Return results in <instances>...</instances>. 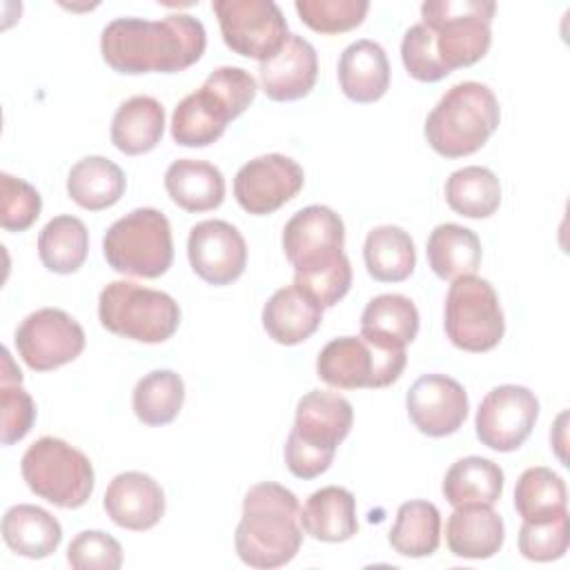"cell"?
I'll use <instances>...</instances> for the list:
<instances>
[{
	"mask_svg": "<svg viewBox=\"0 0 570 570\" xmlns=\"http://www.w3.org/2000/svg\"><path fill=\"white\" fill-rule=\"evenodd\" d=\"M256 80L240 67L214 69L200 89L185 96L171 116V138L180 147L216 142L229 120L238 118L256 98Z\"/></svg>",
	"mask_w": 570,
	"mask_h": 570,
	"instance_id": "cell-3",
	"label": "cell"
},
{
	"mask_svg": "<svg viewBox=\"0 0 570 570\" xmlns=\"http://www.w3.org/2000/svg\"><path fill=\"white\" fill-rule=\"evenodd\" d=\"M367 274L379 283H401L416 267V249L410 234L396 225L374 227L363 245Z\"/></svg>",
	"mask_w": 570,
	"mask_h": 570,
	"instance_id": "cell-32",
	"label": "cell"
},
{
	"mask_svg": "<svg viewBox=\"0 0 570 570\" xmlns=\"http://www.w3.org/2000/svg\"><path fill=\"white\" fill-rule=\"evenodd\" d=\"M345 225L325 205H309L296 212L283 229V252L294 267V278L330 269L345 261Z\"/></svg>",
	"mask_w": 570,
	"mask_h": 570,
	"instance_id": "cell-13",
	"label": "cell"
},
{
	"mask_svg": "<svg viewBox=\"0 0 570 570\" xmlns=\"http://www.w3.org/2000/svg\"><path fill=\"white\" fill-rule=\"evenodd\" d=\"M492 0H428L421 4V22L432 33L439 62L448 73L479 62L492 42Z\"/></svg>",
	"mask_w": 570,
	"mask_h": 570,
	"instance_id": "cell-6",
	"label": "cell"
},
{
	"mask_svg": "<svg viewBox=\"0 0 570 570\" xmlns=\"http://www.w3.org/2000/svg\"><path fill=\"white\" fill-rule=\"evenodd\" d=\"M165 131V109L151 96H131L111 120V142L127 156L151 151Z\"/></svg>",
	"mask_w": 570,
	"mask_h": 570,
	"instance_id": "cell-27",
	"label": "cell"
},
{
	"mask_svg": "<svg viewBox=\"0 0 570 570\" xmlns=\"http://www.w3.org/2000/svg\"><path fill=\"white\" fill-rule=\"evenodd\" d=\"M67 561L73 570H118L122 566V548L102 530H82L71 539Z\"/></svg>",
	"mask_w": 570,
	"mask_h": 570,
	"instance_id": "cell-41",
	"label": "cell"
},
{
	"mask_svg": "<svg viewBox=\"0 0 570 570\" xmlns=\"http://www.w3.org/2000/svg\"><path fill=\"white\" fill-rule=\"evenodd\" d=\"M301 528L316 541L338 543L356 534V499L341 485H325L309 494L301 510Z\"/></svg>",
	"mask_w": 570,
	"mask_h": 570,
	"instance_id": "cell-24",
	"label": "cell"
},
{
	"mask_svg": "<svg viewBox=\"0 0 570 570\" xmlns=\"http://www.w3.org/2000/svg\"><path fill=\"white\" fill-rule=\"evenodd\" d=\"M98 318L116 336L165 343L180 325V307L167 292L131 281H114L100 292Z\"/></svg>",
	"mask_w": 570,
	"mask_h": 570,
	"instance_id": "cell-7",
	"label": "cell"
},
{
	"mask_svg": "<svg viewBox=\"0 0 570 570\" xmlns=\"http://www.w3.org/2000/svg\"><path fill=\"white\" fill-rule=\"evenodd\" d=\"M127 187L122 169L105 156H87L78 160L67 176L69 198L89 212L116 205Z\"/></svg>",
	"mask_w": 570,
	"mask_h": 570,
	"instance_id": "cell-28",
	"label": "cell"
},
{
	"mask_svg": "<svg viewBox=\"0 0 570 570\" xmlns=\"http://www.w3.org/2000/svg\"><path fill=\"white\" fill-rule=\"evenodd\" d=\"M301 20L318 33H343L358 27L370 9L365 0H296Z\"/></svg>",
	"mask_w": 570,
	"mask_h": 570,
	"instance_id": "cell-38",
	"label": "cell"
},
{
	"mask_svg": "<svg viewBox=\"0 0 570 570\" xmlns=\"http://www.w3.org/2000/svg\"><path fill=\"white\" fill-rule=\"evenodd\" d=\"M539 416L534 392L523 385H499L490 390L474 419L479 441L497 452H514L525 443Z\"/></svg>",
	"mask_w": 570,
	"mask_h": 570,
	"instance_id": "cell-15",
	"label": "cell"
},
{
	"mask_svg": "<svg viewBox=\"0 0 570 570\" xmlns=\"http://www.w3.org/2000/svg\"><path fill=\"white\" fill-rule=\"evenodd\" d=\"M341 91L361 105L376 102L390 87V62L385 49L374 40H356L338 58Z\"/></svg>",
	"mask_w": 570,
	"mask_h": 570,
	"instance_id": "cell-22",
	"label": "cell"
},
{
	"mask_svg": "<svg viewBox=\"0 0 570 570\" xmlns=\"http://www.w3.org/2000/svg\"><path fill=\"white\" fill-rule=\"evenodd\" d=\"M16 350L33 372H49L80 356L85 350V330L67 312L42 307L18 325Z\"/></svg>",
	"mask_w": 570,
	"mask_h": 570,
	"instance_id": "cell-14",
	"label": "cell"
},
{
	"mask_svg": "<svg viewBox=\"0 0 570 570\" xmlns=\"http://www.w3.org/2000/svg\"><path fill=\"white\" fill-rule=\"evenodd\" d=\"M263 327L278 345L307 341L323 321V307L296 285L276 289L263 307Z\"/></svg>",
	"mask_w": 570,
	"mask_h": 570,
	"instance_id": "cell-23",
	"label": "cell"
},
{
	"mask_svg": "<svg viewBox=\"0 0 570 570\" xmlns=\"http://www.w3.org/2000/svg\"><path fill=\"white\" fill-rule=\"evenodd\" d=\"M27 488L65 510L85 505L94 490V465L73 445L56 436H40L20 461Z\"/></svg>",
	"mask_w": 570,
	"mask_h": 570,
	"instance_id": "cell-9",
	"label": "cell"
},
{
	"mask_svg": "<svg viewBox=\"0 0 570 570\" xmlns=\"http://www.w3.org/2000/svg\"><path fill=\"white\" fill-rule=\"evenodd\" d=\"M503 492V470L483 456H463L450 465L443 479V497L452 508L494 505Z\"/></svg>",
	"mask_w": 570,
	"mask_h": 570,
	"instance_id": "cell-31",
	"label": "cell"
},
{
	"mask_svg": "<svg viewBox=\"0 0 570 570\" xmlns=\"http://www.w3.org/2000/svg\"><path fill=\"white\" fill-rule=\"evenodd\" d=\"M568 490L550 468H528L514 488V510L523 521H546L566 512Z\"/></svg>",
	"mask_w": 570,
	"mask_h": 570,
	"instance_id": "cell-37",
	"label": "cell"
},
{
	"mask_svg": "<svg viewBox=\"0 0 570 570\" xmlns=\"http://www.w3.org/2000/svg\"><path fill=\"white\" fill-rule=\"evenodd\" d=\"M354 410L336 392L312 390L296 403L294 428L285 441V465L298 479H316L336 454V448L350 434Z\"/></svg>",
	"mask_w": 570,
	"mask_h": 570,
	"instance_id": "cell-4",
	"label": "cell"
},
{
	"mask_svg": "<svg viewBox=\"0 0 570 570\" xmlns=\"http://www.w3.org/2000/svg\"><path fill=\"white\" fill-rule=\"evenodd\" d=\"M2 539L11 552L27 559H45L58 550L62 541V528L47 510L18 503L2 517Z\"/></svg>",
	"mask_w": 570,
	"mask_h": 570,
	"instance_id": "cell-26",
	"label": "cell"
},
{
	"mask_svg": "<svg viewBox=\"0 0 570 570\" xmlns=\"http://www.w3.org/2000/svg\"><path fill=\"white\" fill-rule=\"evenodd\" d=\"M102 254L111 269L138 278L163 276L174 261L171 227L163 212L140 207L118 218L102 238Z\"/></svg>",
	"mask_w": 570,
	"mask_h": 570,
	"instance_id": "cell-8",
	"label": "cell"
},
{
	"mask_svg": "<svg viewBox=\"0 0 570 570\" xmlns=\"http://www.w3.org/2000/svg\"><path fill=\"white\" fill-rule=\"evenodd\" d=\"M390 546L403 557H430L441 541V514L430 501H405L399 505L396 521L390 530Z\"/></svg>",
	"mask_w": 570,
	"mask_h": 570,
	"instance_id": "cell-34",
	"label": "cell"
},
{
	"mask_svg": "<svg viewBox=\"0 0 570 570\" xmlns=\"http://www.w3.org/2000/svg\"><path fill=\"white\" fill-rule=\"evenodd\" d=\"M225 45L245 58L269 60L285 42L287 20L272 0H214Z\"/></svg>",
	"mask_w": 570,
	"mask_h": 570,
	"instance_id": "cell-12",
	"label": "cell"
},
{
	"mask_svg": "<svg viewBox=\"0 0 570 570\" xmlns=\"http://www.w3.org/2000/svg\"><path fill=\"white\" fill-rule=\"evenodd\" d=\"M419 334V309L403 294H381L361 314V336L387 347H405Z\"/></svg>",
	"mask_w": 570,
	"mask_h": 570,
	"instance_id": "cell-29",
	"label": "cell"
},
{
	"mask_svg": "<svg viewBox=\"0 0 570 570\" xmlns=\"http://www.w3.org/2000/svg\"><path fill=\"white\" fill-rule=\"evenodd\" d=\"M428 263L432 272L443 281H456L470 276L481 265L479 236L456 223L436 225L428 238Z\"/></svg>",
	"mask_w": 570,
	"mask_h": 570,
	"instance_id": "cell-30",
	"label": "cell"
},
{
	"mask_svg": "<svg viewBox=\"0 0 570 570\" xmlns=\"http://www.w3.org/2000/svg\"><path fill=\"white\" fill-rule=\"evenodd\" d=\"M401 60H403L407 73L421 82H439L445 76H450L443 69V65L439 62V58L434 53V45H432V33L423 22H419L405 31L403 42H401Z\"/></svg>",
	"mask_w": 570,
	"mask_h": 570,
	"instance_id": "cell-43",
	"label": "cell"
},
{
	"mask_svg": "<svg viewBox=\"0 0 570 570\" xmlns=\"http://www.w3.org/2000/svg\"><path fill=\"white\" fill-rule=\"evenodd\" d=\"M405 363V347H387L363 336H338L321 350L316 374L336 390H376L399 381Z\"/></svg>",
	"mask_w": 570,
	"mask_h": 570,
	"instance_id": "cell-10",
	"label": "cell"
},
{
	"mask_svg": "<svg viewBox=\"0 0 570 570\" xmlns=\"http://www.w3.org/2000/svg\"><path fill=\"white\" fill-rule=\"evenodd\" d=\"M501 120L499 100L490 87L465 80L450 87L425 118V140L443 158L479 151Z\"/></svg>",
	"mask_w": 570,
	"mask_h": 570,
	"instance_id": "cell-5",
	"label": "cell"
},
{
	"mask_svg": "<svg viewBox=\"0 0 570 570\" xmlns=\"http://www.w3.org/2000/svg\"><path fill=\"white\" fill-rule=\"evenodd\" d=\"M303 543L301 505L281 483H256L245 492L243 517L234 532L236 554L243 563L272 570L289 563Z\"/></svg>",
	"mask_w": 570,
	"mask_h": 570,
	"instance_id": "cell-2",
	"label": "cell"
},
{
	"mask_svg": "<svg viewBox=\"0 0 570 570\" xmlns=\"http://www.w3.org/2000/svg\"><path fill=\"white\" fill-rule=\"evenodd\" d=\"M207 33L198 18L169 13L160 20L116 18L100 36L102 60L118 73H176L200 60Z\"/></svg>",
	"mask_w": 570,
	"mask_h": 570,
	"instance_id": "cell-1",
	"label": "cell"
},
{
	"mask_svg": "<svg viewBox=\"0 0 570 570\" xmlns=\"http://www.w3.org/2000/svg\"><path fill=\"white\" fill-rule=\"evenodd\" d=\"M318 76V58L314 47L298 33H289L283 47L258 67L261 89L269 100L289 102L305 98Z\"/></svg>",
	"mask_w": 570,
	"mask_h": 570,
	"instance_id": "cell-19",
	"label": "cell"
},
{
	"mask_svg": "<svg viewBox=\"0 0 570 570\" xmlns=\"http://www.w3.org/2000/svg\"><path fill=\"white\" fill-rule=\"evenodd\" d=\"M102 508L116 525L142 532L163 519L165 492L145 472H120L107 485Z\"/></svg>",
	"mask_w": 570,
	"mask_h": 570,
	"instance_id": "cell-20",
	"label": "cell"
},
{
	"mask_svg": "<svg viewBox=\"0 0 570 570\" xmlns=\"http://www.w3.org/2000/svg\"><path fill=\"white\" fill-rule=\"evenodd\" d=\"M303 167L283 154H265L245 163L234 176L236 203L254 216H267L303 189Z\"/></svg>",
	"mask_w": 570,
	"mask_h": 570,
	"instance_id": "cell-16",
	"label": "cell"
},
{
	"mask_svg": "<svg viewBox=\"0 0 570 570\" xmlns=\"http://www.w3.org/2000/svg\"><path fill=\"white\" fill-rule=\"evenodd\" d=\"M22 381H0V414L2 445H13L29 434L36 421V403L31 394L20 385Z\"/></svg>",
	"mask_w": 570,
	"mask_h": 570,
	"instance_id": "cell-42",
	"label": "cell"
},
{
	"mask_svg": "<svg viewBox=\"0 0 570 570\" xmlns=\"http://www.w3.org/2000/svg\"><path fill=\"white\" fill-rule=\"evenodd\" d=\"M89 252V232L76 216L51 218L38 234V256L49 272L73 274L82 267Z\"/></svg>",
	"mask_w": 570,
	"mask_h": 570,
	"instance_id": "cell-33",
	"label": "cell"
},
{
	"mask_svg": "<svg viewBox=\"0 0 570 570\" xmlns=\"http://www.w3.org/2000/svg\"><path fill=\"white\" fill-rule=\"evenodd\" d=\"M503 539V519L492 510V505H459L448 517L445 541L454 557L490 559L501 550Z\"/></svg>",
	"mask_w": 570,
	"mask_h": 570,
	"instance_id": "cell-21",
	"label": "cell"
},
{
	"mask_svg": "<svg viewBox=\"0 0 570 570\" xmlns=\"http://www.w3.org/2000/svg\"><path fill=\"white\" fill-rule=\"evenodd\" d=\"M407 416L421 434L441 439L454 434L470 410L468 394L459 381L445 374H423L405 396Z\"/></svg>",
	"mask_w": 570,
	"mask_h": 570,
	"instance_id": "cell-18",
	"label": "cell"
},
{
	"mask_svg": "<svg viewBox=\"0 0 570 570\" xmlns=\"http://www.w3.org/2000/svg\"><path fill=\"white\" fill-rule=\"evenodd\" d=\"M445 334L463 352H490L505 332L499 296L490 281L474 274L452 281L445 296Z\"/></svg>",
	"mask_w": 570,
	"mask_h": 570,
	"instance_id": "cell-11",
	"label": "cell"
},
{
	"mask_svg": "<svg viewBox=\"0 0 570 570\" xmlns=\"http://www.w3.org/2000/svg\"><path fill=\"white\" fill-rule=\"evenodd\" d=\"M165 189L180 209L191 214L216 209L225 200V178L220 169L196 158L174 160L165 171Z\"/></svg>",
	"mask_w": 570,
	"mask_h": 570,
	"instance_id": "cell-25",
	"label": "cell"
},
{
	"mask_svg": "<svg viewBox=\"0 0 570 570\" xmlns=\"http://www.w3.org/2000/svg\"><path fill=\"white\" fill-rule=\"evenodd\" d=\"M0 225L7 232L29 229L42 209V198L33 185L7 171L0 174Z\"/></svg>",
	"mask_w": 570,
	"mask_h": 570,
	"instance_id": "cell-40",
	"label": "cell"
},
{
	"mask_svg": "<svg viewBox=\"0 0 570 570\" xmlns=\"http://www.w3.org/2000/svg\"><path fill=\"white\" fill-rule=\"evenodd\" d=\"M570 541L568 510L546 521H523L519 530V552L530 561L561 559Z\"/></svg>",
	"mask_w": 570,
	"mask_h": 570,
	"instance_id": "cell-39",
	"label": "cell"
},
{
	"mask_svg": "<svg viewBox=\"0 0 570 570\" xmlns=\"http://www.w3.org/2000/svg\"><path fill=\"white\" fill-rule=\"evenodd\" d=\"M445 200L452 212L465 218H488L501 205V185L488 167L470 165L445 180Z\"/></svg>",
	"mask_w": 570,
	"mask_h": 570,
	"instance_id": "cell-35",
	"label": "cell"
},
{
	"mask_svg": "<svg viewBox=\"0 0 570 570\" xmlns=\"http://www.w3.org/2000/svg\"><path fill=\"white\" fill-rule=\"evenodd\" d=\"M185 401V383L171 370H154L145 374L131 396L134 414L140 423L160 428L171 423Z\"/></svg>",
	"mask_w": 570,
	"mask_h": 570,
	"instance_id": "cell-36",
	"label": "cell"
},
{
	"mask_svg": "<svg viewBox=\"0 0 570 570\" xmlns=\"http://www.w3.org/2000/svg\"><path fill=\"white\" fill-rule=\"evenodd\" d=\"M187 258L191 269L209 285H229L245 272L247 245L227 220H203L189 229Z\"/></svg>",
	"mask_w": 570,
	"mask_h": 570,
	"instance_id": "cell-17",
	"label": "cell"
}]
</instances>
